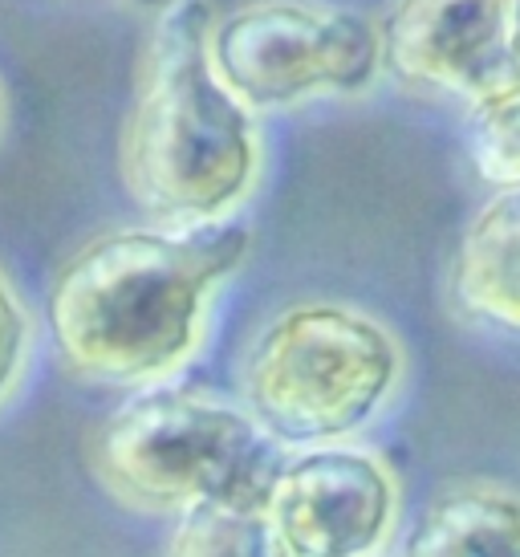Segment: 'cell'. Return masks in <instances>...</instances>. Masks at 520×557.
Segmentation results:
<instances>
[{
    "mask_svg": "<svg viewBox=\"0 0 520 557\" xmlns=\"http://www.w3.org/2000/svg\"><path fill=\"white\" fill-rule=\"evenodd\" d=\"M245 224L119 228L86 240L49 285L46 318L65 371L94 387H163L199 355L208 310L245 264Z\"/></svg>",
    "mask_w": 520,
    "mask_h": 557,
    "instance_id": "cell-1",
    "label": "cell"
},
{
    "mask_svg": "<svg viewBox=\"0 0 520 557\" xmlns=\"http://www.w3.org/2000/svg\"><path fill=\"white\" fill-rule=\"evenodd\" d=\"M208 37L212 16L199 0L159 21L119 139L126 191L179 228L224 224L260 171L252 114L220 82Z\"/></svg>",
    "mask_w": 520,
    "mask_h": 557,
    "instance_id": "cell-2",
    "label": "cell"
},
{
    "mask_svg": "<svg viewBox=\"0 0 520 557\" xmlns=\"http://www.w3.org/2000/svg\"><path fill=\"white\" fill-rule=\"evenodd\" d=\"M407 379L395 330L346 301H297L240 362V407L276 448H337L379 423Z\"/></svg>",
    "mask_w": 520,
    "mask_h": 557,
    "instance_id": "cell-3",
    "label": "cell"
},
{
    "mask_svg": "<svg viewBox=\"0 0 520 557\" xmlns=\"http://www.w3.org/2000/svg\"><path fill=\"white\" fill-rule=\"evenodd\" d=\"M90 465L126 509L187 517L208 505H264L285 460L240 403L163 383L110 411Z\"/></svg>",
    "mask_w": 520,
    "mask_h": 557,
    "instance_id": "cell-4",
    "label": "cell"
},
{
    "mask_svg": "<svg viewBox=\"0 0 520 557\" xmlns=\"http://www.w3.org/2000/svg\"><path fill=\"white\" fill-rule=\"evenodd\" d=\"M208 49L220 82L257 110L358 94L383 65L374 21L322 0H248L215 21Z\"/></svg>",
    "mask_w": 520,
    "mask_h": 557,
    "instance_id": "cell-5",
    "label": "cell"
},
{
    "mask_svg": "<svg viewBox=\"0 0 520 557\" xmlns=\"http://www.w3.org/2000/svg\"><path fill=\"white\" fill-rule=\"evenodd\" d=\"M260 509L293 557H383L398 533L403 484L386 456L337 444L285 460Z\"/></svg>",
    "mask_w": 520,
    "mask_h": 557,
    "instance_id": "cell-6",
    "label": "cell"
},
{
    "mask_svg": "<svg viewBox=\"0 0 520 557\" xmlns=\"http://www.w3.org/2000/svg\"><path fill=\"white\" fill-rule=\"evenodd\" d=\"M520 0H391L379 37L403 86L480 102L505 82L517 49Z\"/></svg>",
    "mask_w": 520,
    "mask_h": 557,
    "instance_id": "cell-7",
    "label": "cell"
},
{
    "mask_svg": "<svg viewBox=\"0 0 520 557\" xmlns=\"http://www.w3.org/2000/svg\"><path fill=\"white\" fill-rule=\"evenodd\" d=\"M447 285L468 322L520 338V184L500 187L468 220Z\"/></svg>",
    "mask_w": 520,
    "mask_h": 557,
    "instance_id": "cell-8",
    "label": "cell"
},
{
    "mask_svg": "<svg viewBox=\"0 0 520 557\" xmlns=\"http://www.w3.org/2000/svg\"><path fill=\"white\" fill-rule=\"evenodd\" d=\"M403 557H520V493L500 480H451L419 512Z\"/></svg>",
    "mask_w": 520,
    "mask_h": 557,
    "instance_id": "cell-9",
    "label": "cell"
},
{
    "mask_svg": "<svg viewBox=\"0 0 520 557\" xmlns=\"http://www.w3.org/2000/svg\"><path fill=\"white\" fill-rule=\"evenodd\" d=\"M163 557H293L260 505H208L179 517Z\"/></svg>",
    "mask_w": 520,
    "mask_h": 557,
    "instance_id": "cell-10",
    "label": "cell"
},
{
    "mask_svg": "<svg viewBox=\"0 0 520 557\" xmlns=\"http://www.w3.org/2000/svg\"><path fill=\"white\" fill-rule=\"evenodd\" d=\"M468 156L480 168V175L492 180V184H520V25L505 82L492 94H484L480 102H472V114H468Z\"/></svg>",
    "mask_w": 520,
    "mask_h": 557,
    "instance_id": "cell-11",
    "label": "cell"
},
{
    "mask_svg": "<svg viewBox=\"0 0 520 557\" xmlns=\"http://www.w3.org/2000/svg\"><path fill=\"white\" fill-rule=\"evenodd\" d=\"M33 355V318L9 277L0 273V407L13 399Z\"/></svg>",
    "mask_w": 520,
    "mask_h": 557,
    "instance_id": "cell-12",
    "label": "cell"
},
{
    "mask_svg": "<svg viewBox=\"0 0 520 557\" xmlns=\"http://www.w3.org/2000/svg\"><path fill=\"white\" fill-rule=\"evenodd\" d=\"M135 9H151V13H171V9H179L184 0H131Z\"/></svg>",
    "mask_w": 520,
    "mask_h": 557,
    "instance_id": "cell-13",
    "label": "cell"
},
{
    "mask_svg": "<svg viewBox=\"0 0 520 557\" xmlns=\"http://www.w3.org/2000/svg\"><path fill=\"white\" fill-rule=\"evenodd\" d=\"M4 119H9V102H4V90H0V131H4Z\"/></svg>",
    "mask_w": 520,
    "mask_h": 557,
    "instance_id": "cell-14",
    "label": "cell"
}]
</instances>
